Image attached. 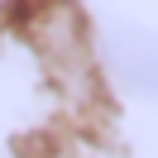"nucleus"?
<instances>
[{
    "label": "nucleus",
    "mask_w": 158,
    "mask_h": 158,
    "mask_svg": "<svg viewBox=\"0 0 158 158\" xmlns=\"http://www.w3.org/2000/svg\"><path fill=\"white\" fill-rule=\"evenodd\" d=\"M106 48H110V67H115L129 86L158 96V39H148V34H139V29H115Z\"/></svg>",
    "instance_id": "nucleus-1"
},
{
    "label": "nucleus",
    "mask_w": 158,
    "mask_h": 158,
    "mask_svg": "<svg viewBox=\"0 0 158 158\" xmlns=\"http://www.w3.org/2000/svg\"><path fill=\"white\" fill-rule=\"evenodd\" d=\"M15 10H19V0H0V24L10 19V15H15Z\"/></svg>",
    "instance_id": "nucleus-2"
}]
</instances>
